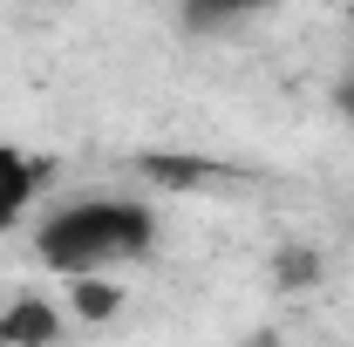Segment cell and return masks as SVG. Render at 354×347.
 Returning a JSON list of instances; mask_svg holds the SVG:
<instances>
[{
  "label": "cell",
  "instance_id": "obj_1",
  "mask_svg": "<svg viewBox=\"0 0 354 347\" xmlns=\"http://www.w3.org/2000/svg\"><path fill=\"white\" fill-rule=\"evenodd\" d=\"M150 245H157V212H150L143 198H123V191L62 198V205L35 225V252H41V265H55L62 279L123 272V265L150 259Z\"/></svg>",
  "mask_w": 354,
  "mask_h": 347
},
{
  "label": "cell",
  "instance_id": "obj_2",
  "mask_svg": "<svg viewBox=\"0 0 354 347\" xmlns=\"http://www.w3.org/2000/svg\"><path fill=\"white\" fill-rule=\"evenodd\" d=\"M35 191H41V171L28 164V150L0 143V232L28 218V205H35Z\"/></svg>",
  "mask_w": 354,
  "mask_h": 347
},
{
  "label": "cell",
  "instance_id": "obj_3",
  "mask_svg": "<svg viewBox=\"0 0 354 347\" xmlns=\"http://www.w3.org/2000/svg\"><path fill=\"white\" fill-rule=\"evenodd\" d=\"M266 7H272V0H177V21H184L191 35H232L239 21H252Z\"/></svg>",
  "mask_w": 354,
  "mask_h": 347
},
{
  "label": "cell",
  "instance_id": "obj_4",
  "mask_svg": "<svg viewBox=\"0 0 354 347\" xmlns=\"http://www.w3.org/2000/svg\"><path fill=\"white\" fill-rule=\"evenodd\" d=\"M48 334H55V320H48V306H35V300L0 320V341H14V347H21V341H48Z\"/></svg>",
  "mask_w": 354,
  "mask_h": 347
},
{
  "label": "cell",
  "instance_id": "obj_5",
  "mask_svg": "<svg viewBox=\"0 0 354 347\" xmlns=\"http://www.w3.org/2000/svg\"><path fill=\"white\" fill-rule=\"evenodd\" d=\"M341 116L354 123V68H348V82H341Z\"/></svg>",
  "mask_w": 354,
  "mask_h": 347
}]
</instances>
